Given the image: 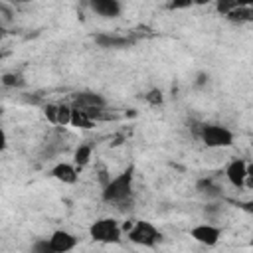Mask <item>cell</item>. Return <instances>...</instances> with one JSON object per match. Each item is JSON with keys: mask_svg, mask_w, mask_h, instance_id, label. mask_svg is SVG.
I'll use <instances>...</instances> for the list:
<instances>
[{"mask_svg": "<svg viewBox=\"0 0 253 253\" xmlns=\"http://www.w3.org/2000/svg\"><path fill=\"white\" fill-rule=\"evenodd\" d=\"M237 6H239L237 2H223V0H221V2H217V4H215V10H217L221 16H227V14H229V12H233Z\"/></svg>", "mask_w": 253, "mask_h": 253, "instance_id": "obj_21", "label": "cell"}, {"mask_svg": "<svg viewBox=\"0 0 253 253\" xmlns=\"http://www.w3.org/2000/svg\"><path fill=\"white\" fill-rule=\"evenodd\" d=\"M204 83H208V73H200V75H198L196 85H204Z\"/></svg>", "mask_w": 253, "mask_h": 253, "instance_id": "obj_26", "label": "cell"}, {"mask_svg": "<svg viewBox=\"0 0 253 253\" xmlns=\"http://www.w3.org/2000/svg\"><path fill=\"white\" fill-rule=\"evenodd\" d=\"M89 8L95 14L103 16V18H117L121 14V10H123V6H121L119 0H91L89 2Z\"/></svg>", "mask_w": 253, "mask_h": 253, "instance_id": "obj_9", "label": "cell"}, {"mask_svg": "<svg viewBox=\"0 0 253 253\" xmlns=\"http://www.w3.org/2000/svg\"><path fill=\"white\" fill-rule=\"evenodd\" d=\"M121 233H123V227L113 217H101L93 221L89 227V237L97 243H119Z\"/></svg>", "mask_w": 253, "mask_h": 253, "instance_id": "obj_2", "label": "cell"}, {"mask_svg": "<svg viewBox=\"0 0 253 253\" xmlns=\"http://www.w3.org/2000/svg\"><path fill=\"white\" fill-rule=\"evenodd\" d=\"M188 6H192V2H170L168 4L170 10H174V8H188Z\"/></svg>", "mask_w": 253, "mask_h": 253, "instance_id": "obj_25", "label": "cell"}, {"mask_svg": "<svg viewBox=\"0 0 253 253\" xmlns=\"http://www.w3.org/2000/svg\"><path fill=\"white\" fill-rule=\"evenodd\" d=\"M105 105H107L105 97L95 91H79L73 95V107L83 111H99V109H105Z\"/></svg>", "mask_w": 253, "mask_h": 253, "instance_id": "obj_6", "label": "cell"}, {"mask_svg": "<svg viewBox=\"0 0 253 253\" xmlns=\"http://www.w3.org/2000/svg\"><path fill=\"white\" fill-rule=\"evenodd\" d=\"M245 186L247 188H253V162L247 164V180H245Z\"/></svg>", "mask_w": 253, "mask_h": 253, "instance_id": "obj_24", "label": "cell"}, {"mask_svg": "<svg viewBox=\"0 0 253 253\" xmlns=\"http://www.w3.org/2000/svg\"><path fill=\"white\" fill-rule=\"evenodd\" d=\"M0 81H2L4 87H24V85H26L24 75H22V73H16V71H6V73H2Z\"/></svg>", "mask_w": 253, "mask_h": 253, "instance_id": "obj_16", "label": "cell"}, {"mask_svg": "<svg viewBox=\"0 0 253 253\" xmlns=\"http://www.w3.org/2000/svg\"><path fill=\"white\" fill-rule=\"evenodd\" d=\"M49 174H51L55 180L63 182V184H75V182H77V178H79L77 166L67 164V162H59V164H55V166L51 168V172H49Z\"/></svg>", "mask_w": 253, "mask_h": 253, "instance_id": "obj_10", "label": "cell"}, {"mask_svg": "<svg viewBox=\"0 0 253 253\" xmlns=\"http://www.w3.org/2000/svg\"><path fill=\"white\" fill-rule=\"evenodd\" d=\"M219 208H221V206H219L217 202H210V204H208V206L204 208V215H206V217H211V219H213V217H215V215L219 213Z\"/></svg>", "mask_w": 253, "mask_h": 253, "instance_id": "obj_22", "label": "cell"}, {"mask_svg": "<svg viewBox=\"0 0 253 253\" xmlns=\"http://www.w3.org/2000/svg\"><path fill=\"white\" fill-rule=\"evenodd\" d=\"M198 136L208 148H227L233 144V132L221 125H202Z\"/></svg>", "mask_w": 253, "mask_h": 253, "instance_id": "obj_4", "label": "cell"}, {"mask_svg": "<svg viewBox=\"0 0 253 253\" xmlns=\"http://www.w3.org/2000/svg\"><path fill=\"white\" fill-rule=\"evenodd\" d=\"M71 117H73V107H71V105H59V111H57V125H59V126L71 125Z\"/></svg>", "mask_w": 253, "mask_h": 253, "instance_id": "obj_17", "label": "cell"}, {"mask_svg": "<svg viewBox=\"0 0 253 253\" xmlns=\"http://www.w3.org/2000/svg\"><path fill=\"white\" fill-rule=\"evenodd\" d=\"M251 247H253V237H251Z\"/></svg>", "mask_w": 253, "mask_h": 253, "instance_id": "obj_27", "label": "cell"}, {"mask_svg": "<svg viewBox=\"0 0 253 253\" xmlns=\"http://www.w3.org/2000/svg\"><path fill=\"white\" fill-rule=\"evenodd\" d=\"M190 237H194L198 243H202L206 247H213L221 239V229L213 223H200L190 229Z\"/></svg>", "mask_w": 253, "mask_h": 253, "instance_id": "obj_5", "label": "cell"}, {"mask_svg": "<svg viewBox=\"0 0 253 253\" xmlns=\"http://www.w3.org/2000/svg\"><path fill=\"white\" fill-rule=\"evenodd\" d=\"M57 111H59V105H55V103H47L43 107V115L51 125H57Z\"/></svg>", "mask_w": 253, "mask_h": 253, "instance_id": "obj_20", "label": "cell"}, {"mask_svg": "<svg viewBox=\"0 0 253 253\" xmlns=\"http://www.w3.org/2000/svg\"><path fill=\"white\" fill-rule=\"evenodd\" d=\"M128 241L140 247H156L162 241V233L156 225H152L150 221H134L132 229L126 233Z\"/></svg>", "mask_w": 253, "mask_h": 253, "instance_id": "obj_3", "label": "cell"}, {"mask_svg": "<svg viewBox=\"0 0 253 253\" xmlns=\"http://www.w3.org/2000/svg\"><path fill=\"white\" fill-rule=\"evenodd\" d=\"M225 178L233 188H245V180H247V162L241 158L231 160L225 166Z\"/></svg>", "mask_w": 253, "mask_h": 253, "instance_id": "obj_7", "label": "cell"}, {"mask_svg": "<svg viewBox=\"0 0 253 253\" xmlns=\"http://www.w3.org/2000/svg\"><path fill=\"white\" fill-rule=\"evenodd\" d=\"M91 154H93L91 144H79V146L75 148V152H73V164H75L77 168L87 166L89 160H91Z\"/></svg>", "mask_w": 253, "mask_h": 253, "instance_id": "obj_15", "label": "cell"}, {"mask_svg": "<svg viewBox=\"0 0 253 253\" xmlns=\"http://www.w3.org/2000/svg\"><path fill=\"white\" fill-rule=\"evenodd\" d=\"M196 190H198V194H202L206 200H210V202H215V200H219V198H223V192H221V188L213 182V178H210V176H206V178H200L198 182H196Z\"/></svg>", "mask_w": 253, "mask_h": 253, "instance_id": "obj_11", "label": "cell"}, {"mask_svg": "<svg viewBox=\"0 0 253 253\" xmlns=\"http://www.w3.org/2000/svg\"><path fill=\"white\" fill-rule=\"evenodd\" d=\"M93 40L101 47H126L130 43L128 38H121V36H113V34H97Z\"/></svg>", "mask_w": 253, "mask_h": 253, "instance_id": "obj_13", "label": "cell"}, {"mask_svg": "<svg viewBox=\"0 0 253 253\" xmlns=\"http://www.w3.org/2000/svg\"><path fill=\"white\" fill-rule=\"evenodd\" d=\"M49 243H51L53 253H69L77 245V237L65 229H57L49 235Z\"/></svg>", "mask_w": 253, "mask_h": 253, "instance_id": "obj_8", "label": "cell"}, {"mask_svg": "<svg viewBox=\"0 0 253 253\" xmlns=\"http://www.w3.org/2000/svg\"><path fill=\"white\" fill-rule=\"evenodd\" d=\"M71 126L75 128H83V130H89L95 126V121L83 111V109H77L73 107V117H71Z\"/></svg>", "mask_w": 253, "mask_h": 253, "instance_id": "obj_14", "label": "cell"}, {"mask_svg": "<svg viewBox=\"0 0 253 253\" xmlns=\"http://www.w3.org/2000/svg\"><path fill=\"white\" fill-rule=\"evenodd\" d=\"M144 101H146L148 105H152V107H160V105L164 103V95H162L160 89H150V91L144 95Z\"/></svg>", "mask_w": 253, "mask_h": 253, "instance_id": "obj_18", "label": "cell"}, {"mask_svg": "<svg viewBox=\"0 0 253 253\" xmlns=\"http://www.w3.org/2000/svg\"><path fill=\"white\" fill-rule=\"evenodd\" d=\"M32 253H53L49 239H36L32 245Z\"/></svg>", "mask_w": 253, "mask_h": 253, "instance_id": "obj_19", "label": "cell"}, {"mask_svg": "<svg viewBox=\"0 0 253 253\" xmlns=\"http://www.w3.org/2000/svg\"><path fill=\"white\" fill-rule=\"evenodd\" d=\"M225 20H229V22H233V24H249V22H253V6H249V4H239L233 12H229V14L225 16Z\"/></svg>", "mask_w": 253, "mask_h": 253, "instance_id": "obj_12", "label": "cell"}, {"mask_svg": "<svg viewBox=\"0 0 253 253\" xmlns=\"http://www.w3.org/2000/svg\"><path fill=\"white\" fill-rule=\"evenodd\" d=\"M132 182H134V166H126L121 174L109 180L107 186H103V200L107 204H125L130 202L132 196Z\"/></svg>", "mask_w": 253, "mask_h": 253, "instance_id": "obj_1", "label": "cell"}, {"mask_svg": "<svg viewBox=\"0 0 253 253\" xmlns=\"http://www.w3.org/2000/svg\"><path fill=\"white\" fill-rule=\"evenodd\" d=\"M239 210H243V211H247V213H251L253 215V200H245V202H233Z\"/></svg>", "mask_w": 253, "mask_h": 253, "instance_id": "obj_23", "label": "cell"}]
</instances>
